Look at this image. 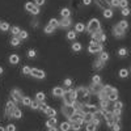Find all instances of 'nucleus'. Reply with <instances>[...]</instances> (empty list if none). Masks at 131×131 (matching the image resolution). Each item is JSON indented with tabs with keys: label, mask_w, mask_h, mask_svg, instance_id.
<instances>
[{
	"label": "nucleus",
	"mask_w": 131,
	"mask_h": 131,
	"mask_svg": "<svg viewBox=\"0 0 131 131\" xmlns=\"http://www.w3.org/2000/svg\"><path fill=\"white\" fill-rule=\"evenodd\" d=\"M102 67H104V64H102V60H97V62L95 63V68H97V69H101Z\"/></svg>",
	"instance_id": "09e8293b"
},
{
	"label": "nucleus",
	"mask_w": 131,
	"mask_h": 131,
	"mask_svg": "<svg viewBox=\"0 0 131 131\" xmlns=\"http://www.w3.org/2000/svg\"><path fill=\"white\" fill-rule=\"evenodd\" d=\"M84 121L85 123H89L93 121V113H84Z\"/></svg>",
	"instance_id": "4be33fe9"
},
{
	"label": "nucleus",
	"mask_w": 131,
	"mask_h": 131,
	"mask_svg": "<svg viewBox=\"0 0 131 131\" xmlns=\"http://www.w3.org/2000/svg\"><path fill=\"white\" fill-rule=\"evenodd\" d=\"M55 28L54 26H51V25H47V26H45V33L46 34H51V33L54 32Z\"/></svg>",
	"instance_id": "4c0bfd02"
},
{
	"label": "nucleus",
	"mask_w": 131,
	"mask_h": 131,
	"mask_svg": "<svg viewBox=\"0 0 131 131\" xmlns=\"http://www.w3.org/2000/svg\"><path fill=\"white\" fill-rule=\"evenodd\" d=\"M45 4V0H35V5L39 7V5H43Z\"/></svg>",
	"instance_id": "bf43d9fd"
},
{
	"label": "nucleus",
	"mask_w": 131,
	"mask_h": 131,
	"mask_svg": "<svg viewBox=\"0 0 131 131\" xmlns=\"http://www.w3.org/2000/svg\"><path fill=\"white\" fill-rule=\"evenodd\" d=\"M110 7H119V0H110Z\"/></svg>",
	"instance_id": "603ef678"
},
{
	"label": "nucleus",
	"mask_w": 131,
	"mask_h": 131,
	"mask_svg": "<svg viewBox=\"0 0 131 131\" xmlns=\"http://www.w3.org/2000/svg\"><path fill=\"white\" fill-rule=\"evenodd\" d=\"M71 49H72L73 51H80V50H81V43H79V42H75V43H72Z\"/></svg>",
	"instance_id": "72a5a7b5"
},
{
	"label": "nucleus",
	"mask_w": 131,
	"mask_h": 131,
	"mask_svg": "<svg viewBox=\"0 0 131 131\" xmlns=\"http://www.w3.org/2000/svg\"><path fill=\"white\" fill-rule=\"evenodd\" d=\"M49 107H50V106H47V105L45 104V102H39V109L43 111V113H46V110H47Z\"/></svg>",
	"instance_id": "c03bdc74"
},
{
	"label": "nucleus",
	"mask_w": 131,
	"mask_h": 131,
	"mask_svg": "<svg viewBox=\"0 0 131 131\" xmlns=\"http://www.w3.org/2000/svg\"><path fill=\"white\" fill-rule=\"evenodd\" d=\"M118 25H119V28H121V29L126 30V29L129 28V22L126 21V20H122V21H119V22H118Z\"/></svg>",
	"instance_id": "7c9ffc66"
},
{
	"label": "nucleus",
	"mask_w": 131,
	"mask_h": 131,
	"mask_svg": "<svg viewBox=\"0 0 131 131\" xmlns=\"http://www.w3.org/2000/svg\"><path fill=\"white\" fill-rule=\"evenodd\" d=\"M104 17L105 18H111L113 17V11L109 8V9H104Z\"/></svg>",
	"instance_id": "cd10ccee"
},
{
	"label": "nucleus",
	"mask_w": 131,
	"mask_h": 131,
	"mask_svg": "<svg viewBox=\"0 0 131 131\" xmlns=\"http://www.w3.org/2000/svg\"><path fill=\"white\" fill-rule=\"evenodd\" d=\"M49 25L54 26V28H57V26H59V21L57 20V18H51V20L49 21Z\"/></svg>",
	"instance_id": "e433bc0d"
},
{
	"label": "nucleus",
	"mask_w": 131,
	"mask_h": 131,
	"mask_svg": "<svg viewBox=\"0 0 131 131\" xmlns=\"http://www.w3.org/2000/svg\"><path fill=\"white\" fill-rule=\"evenodd\" d=\"M96 127H97V126H96V123L92 121V122L87 123V129H85V130H87V131H96Z\"/></svg>",
	"instance_id": "393cba45"
},
{
	"label": "nucleus",
	"mask_w": 131,
	"mask_h": 131,
	"mask_svg": "<svg viewBox=\"0 0 131 131\" xmlns=\"http://www.w3.org/2000/svg\"><path fill=\"white\" fill-rule=\"evenodd\" d=\"M64 93H66V91L63 89L62 87H57V88H54V89H53V95L55 97H63Z\"/></svg>",
	"instance_id": "f8f14e48"
},
{
	"label": "nucleus",
	"mask_w": 131,
	"mask_h": 131,
	"mask_svg": "<svg viewBox=\"0 0 131 131\" xmlns=\"http://www.w3.org/2000/svg\"><path fill=\"white\" fill-rule=\"evenodd\" d=\"M95 1H96L97 5L102 9H109L110 8V3L107 1V0H95Z\"/></svg>",
	"instance_id": "9b49d317"
},
{
	"label": "nucleus",
	"mask_w": 131,
	"mask_h": 131,
	"mask_svg": "<svg viewBox=\"0 0 131 131\" xmlns=\"http://www.w3.org/2000/svg\"><path fill=\"white\" fill-rule=\"evenodd\" d=\"M30 72H32V68L28 67V66H24V68H22V73L24 75H30Z\"/></svg>",
	"instance_id": "de8ad7c7"
},
{
	"label": "nucleus",
	"mask_w": 131,
	"mask_h": 131,
	"mask_svg": "<svg viewBox=\"0 0 131 131\" xmlns=\"http://www.w3.org/2000/svg\"><path fill=\"white\" fill-rule=\"evenodd\" d=\"M60 130H62V131L71 130V123H69V122H63L62 125H60Z\"/></svg>",
	"instance_id": "b1692460"
},
{
	"label": "nucleus",
	"mask_w": 131,
	"mask_h": 131,
	"mask_svg": "<svg viewBox=\"0 0 131 131\" xmlns=\"http://www.w3.org/2000/svg\"><path fill=\"white\" fill-rule=\"evenodd\" d=\"M57 126V118L55 117H50V118L47 119V122H46V127H55Z\"/></svg>",
	"instance_id": "4468645a"
},
{
	"label": "nucleus",
	"mask_w": 131,
	"mask_h": 131,
	"mask_svg": "<svg viewBox=\"0 0 131 131\" xmlns=\"http://www.w3.org/2000/svg\"><path fill=\"white\" fill-rule=\"evenodd\" d=\"M98 30H101V25H100V21L98 18H92V20L88 22V26H87V32L89 34H95Z\"/></svg>",
	"instance_id": "f03ea898"
},
{
	"label": "nucleus",
	"mask_w": 131,
	"mask_h": 131,
	"mask_svg": "<svg viewBox=\"0 0 131 131\" xmlns=\"http://www.w3.org/2000/svg\"><path fill=\"white\" fill-rule=\"evenodd\" d=\"M119 7L129 8V0H119Z\"/></svg>",
	"instance_id": "a19ab883"
},
{
	"label": "nucleus",
	"mask_w": 131,
	"mask_h": 131,
	"mask_svg": "<svg viewBox=\"0 0 131 131\" xmlns=\"http://www.w3.org/2000/svg\"><path fill=\"white\" fill-rule=\"evenodd\" d=\"M30 107H32V109H34V110L39 109V102H38V101H37V102L33 101V102H32V105H30Z\"/></svg>",
	"instance_id": "3c124183"
},
{
	"label": "nucleus",
	"mask_w": 131,
	"mask_h": 131,
	"mask_svg": "<svg viewBox=\"0 0 131 131\" xmlns=\"http://www.w3.org/2000/svg\"><path fill=\"white\" fill-rule=\"evenodd\" d=\"M5 130L7 131H16V126L13 125V123H9L7 127H5Z\"/></svg>",
	"instance_id": "8fccbe9b"
},
{
	"label": "nucleus",
	"mask_w": 131,
	"mask_h": 131,
	"mask_svg": "<svg viewBox=\"0 0 131 131\" xmlns=\"http://www.w3.org/2000/svg\"><path fill=\"white\" fill-rule=\"evenodd\" d=\"M0 25H1V22H0Z\"/></svg>",
	"instance_id": "338daca9"
},
{
	"label": "nucleus",
	"mask_w": 131,
	"mask_h": 131,
	"mask_svg": "<svg viewBox=\"0 0 131 131\" xmlns=\"http://www.w3.org/2000/svg\"><path fill=\"white\" fill-rule=\"evenodd\" d=\"M3 73V67H0V75Z\"/></svg>",
	"instance_id": "69168bd1"
},
{
	"label": "nucleus",
	"mask_w": 131,
	"mask_h": 131,
	"mask_svg": "<svg viewBox=\"0 0 131 131\" xmlns=\"http://www.w3.org/2000/svg\"><path fill=\"white\" fill-rule=\"evenodd\" d=\"M32 13H33V15H38V13H39V8L35 5V8L33 9V12H32Z\"/></svg>",
	"instance_id": "052dcab7"
},
{
	"label": "nucleus",
	"mask_w": 131,
	"mask_h": 131,
	"mask_svg": "<svg viewBox=\"0 0 131 131\" xmlns=\"http://www.w3.org/2000/svg\"><path fill=\"white\" fill-rule=\"evenodd\" d=\"M119 77H122V79H125V77H127L129 76V71L126 68H122V69H119Z\"/></svg>",
	"instance_id": "2f4dec72"
},
{
	"label": "nucleus",
	"mask_w": 131,
	"mask_h": 131,
	"mask_svg": "<svg viewBox=\"0 0 131 131\" xmlns=\"http://www.w3.org/2000/svg\"><path fill=\"white\" fill-rule=\"evenodd\" d=\"M92 83L93 84H101V77L98 76V75H95V76L92 77Z\"/></svg>",
	"instance_id": "58836bf2"
},
{
	"label": "nucleus",
	"mask_w": 131,
	"mask_h": 131,
	"mask_svg": "<svg viewBox=\"0 0 131 131\" xmlns=\"http://www.w3.org/2000/svg\"><path fill=\"white\" fill-rule=\"evenodd\" d=\"M92 41L98 42V43H104V42L106 41V35H105V33L102 32V30H98L97 33L92 34Z\"/></svg>",
	"instance_id": "39448f33"
},
{
	"label": "nucleus",
	"mask_w": 131,
	"mask_h": 131,
	"mask_svg": "<svg viewBox=\"0 0 131 131\" xmlns=\"http://www.w3.org/2000/svg\"><path fill=\"white\" fill-rule=\"evenodd\" d=\"M0 131H7L5 127H3V126H0Z\"/></svg>",
	"instance_id": "0e129e2a"
},
{
	"label": "nucleus",
	"mask_w": 131,
	"mask_h": 131,
	"mask_svg": "<svg viewBox=\"0 0 131 131\" xmlns=\"http://www.w3.org/2000/svg\"><path fill=\"white\" fill-rule=\"evenodd\" d=\"M122 107H123V102L122 101H114V109H119V110H122Z\"/></svg>",
	"instance_id": "c9c22d12"
},
{
	"label": "nucleus",
	"mask_w": 131,
	"mask_h": 131,
	"mask_svg": "<svg viewBox=\"0 0 131 131\" xmlns=\"http://www.w3.org/2000/svg\"><path fill=\"white\" fill-rule=\"evenodd\" d=\"M20 38L18 37H13V38L11 39V43H12V46H15V47H17V46H20Z\"/></svg>",
	"instance_id": "c756f323"
},
{
	"label": "nucleus",
	"mask_w": 131,
	"mask_h": 131,
	"mask_svg": "<svg viewBox=\"0 0 131 131\" xmlns=\"http://www.w3.org/2000/svg\"><path fill=\"white\" fill-rule=\"evenodd\" d=\"M118 55H119V57H126V55H127V50H126L125 47L119 49L118 50Z\"/></svg>",
	"instance_id": "a18cd8bd"
},
{
	"label": "nucleus",
	"mask_w": 131,
	"mask_h": 131,
	"mask_svg": "<svg viewBox=\"0 0 131 131\" xmlns=\"http://www.w3.org/2000/svg\"><path fill=\"white\" fill-rule=\"evenodd\" d=\"M113 34H114L115 37H119V38H122L123 34H125V30H123V29H121L119 25L117 24V25L113 26Z\"/></svg>",
	"instance_id": "9d476101"
},
{
	"label": "nucleus",
	"mask_w": 131,
	"mask_h": 131,
	"mask_svg": "<svg viewBox=\"0 0 131 131\" xmlns=\"http://www.w3.org/2000/svg\"><path fill=\"white\" fill-rule=\"evenodd\" d=\"M35 8V3H32V1H28L25 4V9L28 12H33V9Z\"/></svg>",
	"instance_id": "412c9836"
},
{
	"label": "nucleus",
	"mask_w": 131,
	"mask_h": 131,
	"mask_svg": "<svg viewBox=\"0 0 131 131\" xmlns=\"http://www.w3.org/2000/svg\"><path fill=\"white\" fill-rule=\"evenodd\" d=\"M63 98H64V105H72V102L76 101V91L68 88V91L64 93Z\"/></svg>",
	"instance_id": "7ed1b4c3"
},
{
	"label": "nucleus",
	"mask_w": 131,
	"mask_h": 131,
	"mask_svg": "<svg viewBox=\"0 0 131 131\" xmlns=\"http://www.w3.org/2000/svg\"><path fill=\"white\" fill-rule=\"evenodd\" d=\"M111 130H113V131H119V130H121V126H119V123H118V122H114L113 127H111Z\"/></svg>",
	"instance_id": "6e6d98bb"
},
{
	"label": "nucleus",
	"mask_w": 131,
	"mask_h": 131,
	"mask_svg": "<svg viewBox=\"0 0 131 131\" xmlns=\"http://www.w3.org/2000/svg\"><path fill=\"white\" fill-rule=\"evenodd\" d=\"M35 55H37V53H35V50H29V51H28V57H29V58H34L35 57Z\"/></svg>",
	"instance_id": "5fc2aeb1"
},
{
	"label": "nucleus",
	"mask_w": 131,
	"mask_h": 131,
	"mask_svg": "<svg viewBox=\"0 0 131 131\" xmlns=\"http://www.w3.org/2000/svg\"><path fill=\"white\" fill-rule=\"evenodd\" d=\"M64 85L67 87V88H71V85H72V80H71V79H66V80H64Z\"/></svg>",
	"instance_id": "4d7b16f0"
},
{
	"label": "nucleus",
	"mask_w": 131,
	"mask_h": 131,
	"mask_svg": "<svg viewBox=\"0 0 131 131\" xmlns=\"http://www.w3.org/2000/svg\"><path fill=\"white\" fill-rule=\"evenodd\" d=\"M30 75H32V76H34L35 79H45L46 77V73L42 71V69H38V68H32Z\"/></svg>",
	"instance_id": "6e6552de"
},
{
	"label": "nucleus",
	"mask_w": 131,
	"mask_h": 131,
	"mask_svg": "<svg viewBox=\"0 0 131 131\" xmlns=\"http://www.w3.org/2000/svg\"><path fill=\"white\" fill-rule=\"evenodd\" d=\"M104 50V46L102 43H98V42H95V41H91V45L88 47V51L91 54H96V53H101Z\"/></svg>",
	"instance_id": "20e7f679"
},
{
	"label": "nucleus",
	"mask_w": 131,
	"mask_h": 131,
	"mask_svg": "<svg viewBox=\"0 0 131 131\" xmlns=\"http://www.w3.org/2000/svg\"><path fill=\"white\" fill-rule=\"evenodd\" d=\"M118 100V91H114V92H111L109 96H107V101L109 102H114Z\"/></svg>",
	"instance_id": "2eb2a0df"
},
{
	"label": "nucleus",
	"mask_w": 131,
	"mask_h": 131,
	"mask_svg": "<svg viewBox=\"0 0 131 131\" xmlns=\"http://www.w3.org/2000/svg\"><path fill=\"white\" fill-rule=\"evenodd\" d=\"M80 126H81V125H79V123H73V125L71 126V129H72L73 131H80V130H81Z\"/></svg>",
	"instance_id": "864d4df0"
},
{
	"label": "nucleus",
	"mask_w": 131,
	"mask_h": 131,
	"mask_svg": "<svg viewBox=\"0 0 131 131\" xmlns=\"http://www.w3.org/2000/svg\"><path fill=\"white\" fill-rule=\"evenodd\" d=\"M91 91L85 87H79L76 89V100H84V104H88V97Z\"/></svg>",
	"instance_id": "f257e3e1"
},
{
	"label": "nucleus",
	"mask_w": 131,
	"mask_h": 131,
	"mask_svg": "<svg viewBox=\"0 0 131 131\" xmlns=\"http://www.w3.org/2000/svg\"><path fill=\"white\" fill-rule=\"evenodd\" d=\"M20 33H21L20 28H17V26H13V28H12V34L15 35V37H16V35H18Z\"/></svg>",
	"instance_id": "79ce46f5"
},
{
	"label": "nucleus",
	"mask_w": 131,
	"mask_h": 131,
	"mask_svg": "<svg viewBox=\"0 0 131 131\" xmlns=\"http://www.w3.org/2000/svg\"><path fill=\"white\" fill-rule=\"evenodd\" d=\"M20 62V57H18L17 54H12L11 57H9V63L11 64H17Z\"/></svg>",
	"instance_id": "f3484780"
},
{
	"label": "nucleus",
	"mask_w": 131,
	"mask_h": 131,
	"mask_svg": "<svg viewBox=\"0 0 131 131\" xmlns=\"http://www.w3.org/2000/svg\"><path fill=\"white\" fill-rule=\"evenodd\" d=\"M85 30V25L83 24V22H77L76 25H75V32L76 33H83Z\"/></svg>",
	"instance_id": "a211bd4d"
},
{
	"label": "nucleus",
	"mask_w": 131,
	"mask_h": 131,
	"mask_svg": "<svg viewBox=\"0 0 131 131\" xmlns=\"http://www.w3.org/2000/svg\"><path fill=\"white\" fill-rule=\"evenodd\" d=\"M83 3H84V5H89L92 3V0H83Z\"/></svg>",
	"instance_id": "680f3d73"
},
{
	"label": "nucleus",
	"mask_w": 131,
	"mask_h": 131,
	"mask_svg": "<svg viewBox=\"0 0 131 131\" xmlns=\"http://www.w3.org/2000/svg\"><path fill=\"white\" fill-rule=\"evenodd\" d=\"M100 60H102V62H106V60H109V54L106 53V51L102 50L100 53Z\"/></svg>",
	"instance_id": "5701e85b"
},
{
	"label": "nucleus",
	"mask_w": 131,
	"mask_h": 131,
	"mask_svg": "<svg viewBox=\"0 0 131 131\" xmlns=\"http://www.w3.org/2000/svg\"><path fill=\"white\" fill-rule=\"evenodd\" d=\"M45 93L43 92H38V93H37V95H35V100L37 101H38V102H45Z\"/></svg>",
	"instance_id": "aec40b11"
},
{
	"label": "nucleus",
	"mask_w": 131,
	"mask_h": 131,
	"mask_svg": "<svg viewBox=\"0 0 131 131\" xmlns=\"http://www.w3.org/2000/svg\"><path fill=\"white\" fill-rule=\"evenodd\" d=\"M28 35H29V34H28V32L22 30L20 34H18V38H20V39H26V38H28Z\"/></svg>",
	"instance_id": "37998d69"
},
{
	"label": "nucleus",
	"mask_w": 131,
	"mask_h": 131,
	"mask_svg": "<svg viewBox=\"0 0 131 131\" xmlns=\"http://www.w3.org/2000/svg\"><path fill=\"white\" fill-rule=\"evenodd\" d=\"M107 106H109V101L107 100H101L100 101V107L101 109H107Z\"/></svg>",
	"instance_id": "f704fd0d"
},
{
	"label": "nucleus",
	"mask_w": 131,
	"mask_h": 131,
	"mask_svg": "<svg viewBox=\"0 0 131 131\" xmlns=\"http://www.w3.org/2000/svg\"><path fill=\"white\" fill-rule=\"evenodd\" d=\"M114 91H117V89H115V88H113L111 85H105L104 88H102V92L106 93V96H109L110 93H111V92H114Z\"/></svg>",
	"instance_id": "6ab92c4d"
},
{
	"label": "nucleus",
	"mask_w": 131,
	"mask_h": 131,
	"mask_svg": "<svg viewBox=\"0 0 131 131\" xmlns=\"http://www.w3.org/2000/svg\"><path fill=\"white\" fill-rule=\"evenodd\" d=\"M16 110V102L15 101H8L7 105H5V115L9 117V115H13V111Z\"/></svg>",
	"instance_id": "423d86ee"
},
{
	"label": "nucleus",
	"mask_w": 131,
	"mask_h": 131,
	"mask_svg": "<svg viewBox=\"0 0 131 131\" xmlns=\"http://www.w3.org/2000/svg\"><path fill=\"white\" fill-rule=\"evenodd\" d=\"M49 131H58V130H57V127H50Z\"/></svg>",
	"instance_id": "e2e57ef3"
},
{
	"label": "nucleus",
	"mask_w": 131,
	"mask_h": 131,
	"mask_svg": "<svg viewBox=\"0 0 131 131\" xmlns=\"http://www.w3.org/2000/svg\"><path fill=\"white\" fill-rule=\"evenodd\" d=\"M75 107L72 106V105H64L63 107H62V113H63V115H66L67 118H69L73 113H75Z\"/></svg>",
	"instance_id": "0eeeda50"
},
{
	"label": "nucleus",
	"mask_w": 131,
	"mask_h": 131,
	"mask_svg": "<svg viewBox=\"0 0 131 131\" xmlns=\"http://www.w3.org/2000/svg\"><path fill=\"white\" fill-rule=\"evenodd\" d=\"M46 114H47L49 117H55L57 115V110L53 109V107H49V109L46 110Z\"/></svg>",
	"instance_id": "473e14b6"
},
{
	"label": "nucleus",
	"mask_w": 131,
	"mask_h": 131,
	"mask_svg": "<svg viewBox=\"0 0 131 131\" xmlns=\"http://www.w3.org/2000/svg\"><path fill=\"white\" fill-rule=\"evenodd\" d=\"M122 15L126 17V16H129L130 15V8H122Z\"/></svg>",
	"instance_id": "13d9d810"
},
{
	"label": "nucleus",
	"mask_w": 131,
	"mask_h": 131,
	"mask_svg": "<svg viewBox=\"0 0 131 131\" xmlns=\"http://www.w3.org/2000/svg\"><path fill=\"white\" fill-rule=\"evenodd\" d=\"M60 15H62V17H69V15H71V11H69L68 8H62Z\"/></svg>",
	"instance_id": "a878e982"
},
{
	"label": "nucleus",
	"mask_w": 131,
	"mask_h": 131,
	"mask_svg": "<svg viewBox=\"0 0 131 131\" xmlns=\"http://www.w3.org/2000/svg\"><path fill=\"white\" fill-rule=\"evenodd\" d=\"M102 88H104V87H101V84H92V87H91L89 91L93 92V93H97V95H98V93L102 91Z\"/></svg>",
	"instance_id": "ddd939ff"
},
{
	"label": "nucleus",
	"mask_w": 131,
	"mask_h": 131,
	"mask_svg": "<svg viewBox=\"0 0 131 131\" xmlns=\"http://www.w3.org/2000/svg\"><path fill=\"white\" fill-rule=\"evenodd\" d=\"M13 118H16V119H20L21 118V117H22V111L20 110V109H17V107H16V110L15 111H13Z\"/></svg>",
	"instance_id": "bb28decb"
},
{
	"label": "nucleus",
	"mask_w": 131,
	"mask_h": 131,
	"mask_svg": "<svg viewBox=\"0 0 131 131\" xmlns=\"http://www.w3.org/2000/svg\"><path fill=\"white\" fill-rule=\"evenodd\" d=\"M71 25V20H69V17H63V20L59 22V26L62 28H68Z\"/></svg>",
	"instance_id": "dca6fc26"
},
{
	"label": "nucleus",
	"mask_w": 131,
	"mask_h": 131,
	"mask_svg": "<svg viewBox=\"0 0 131 131\" xmlns=\"http://www.w3.org/2000/svg\"><path fill=\"white\" fill-rule=\"evenodd\" d=\"M67 38L68 39H75L76 38V32H68L67 33Z\"/></svg>",
	"instance_id": "49530a36"
},
{
	"label": "nucleus",
	"mask_w": 131,
	"mask_h": 131,
	"mask_svg": "<svg viewBox=\"0 0 131 131\" xmlns=\"http://www.w3.org/2000/svg\"><path fill=\"white\" fill-rule=\"evenodd\" d=\"M21 102H22V104H24L25 106H30L33 101H32L30 97H22V101H21Z\"/></svg>",
	"instance_id": "c85d7f7f"
},
{
	"label": "nucleus",
	"mask_w": 131,
	"mask_h": 131,
	"mask_svg": "<svg viewBox=\"0 0 131 131\" xmlns=\"http://www.w3.org/2000/svg\"><path fill=\"white\" fill-rule=\"evenodd\" d=\"M11 96H12V98H13L15 102H21L22 101V93H21V91H18V89H13L11 92Z\"/></svg>",
	"instance_id": "1a4fd4ad"
},
{
	"label": "nucleus",
	"mask_w": 131,
	"mask_h": 131,
	"mask_svg": "<svg viewBox=\"0 0 131 131\" xmlns=\"http://www.w3.org/2000/svg\"><path fill=\"white\" fill-rule=\"evenodd\" d=\"M0 29H1L3 32L9 30V24H8V22H1V25H0Z\"/></svg>",
	"instance_id": "ea45409f"
}]
</instances>
